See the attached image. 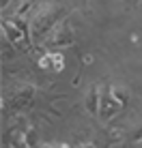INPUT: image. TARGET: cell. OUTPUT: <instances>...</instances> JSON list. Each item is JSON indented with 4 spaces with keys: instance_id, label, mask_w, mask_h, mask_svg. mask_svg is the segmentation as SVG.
<instances>
[{
    "instance_id": "7",
    "label": "cell",
    "mask_w": 142,
    "mask_h": 148,
    "mask_svg": "<svg viewBox=\"0 0 142 148\" xmlns=\"http://www.w3.org/2000/svg\"><path fill=\"white\" fill-rule=\"evenodd\" d=\"M37 131L34 129H26V133H24V146H37Z\"/></svg>"
},
{
    "instance_id": "2",
    "label": "cell",
    "mask_w": 142,
    "mask_h": 148,
    "mask_svg": "<svg viewBox=\"0 0 142 148\" xmlns=\"http://www.w3.org/2000/svg\"><path fill=\"white\" fill-rule=\"evenodd\" d=\"M75 41V30L69 22H60L52 28V34L48 39V45L52 47H67Z\"/></svg>"
},
{
    "instance_id": "4",
    "label": "cell",
    "mask_w": 142,
    "mask_h": 148,
    "mask_svg": "<svg viewBox=\"0 0 142 148\" xmlns=\"http://www.w3.org/2000/svg\"><path fill=\"white\" fill-rule=\"evenodd\" d=\"M2 30H4L7 41L11 45H15V47H19V43L26 39V30H24V26L17 24V22H9V19H4V22H2Z\"/></svg>"
},
{
    "instance_id": "10",
    "label": "cell",
    "mask_w": 142,
    "mask_h": 148,
    "mask_svg": "<svg viewBox=\"0 0 142 148\" xmlns=\"http://www.w3.org/2000/svg\"><path fill=\"white\" fill-rule=\"evenodd\" d=\"M30 2H32V0H19V7H17V13L22 15V13H26V9L30 7Z\"/></svg>"
},
{
    "instance_id": "1",
    "label": "cell",
    "mask_w": 142,
    "mask_h": 148,
    "mask_svg": "<svg viewBox=\"0 0 142 148\" xmlns=\"http://www.w3.org/2000/svg\"><path fill=\"white\" fill-rule=\"evenodd\" d=\"M63 13H65V9L60 7V4H43V7H39V11L30 17L32 37L37 41H41L45 34L58 24V19L63 17Z\"/></svg>"
},
{
    "instance_id": "9",
    "label": "cell",
    "mask_w": 142,
    "mask_h": 148,
    "mask_svg": "<svg viewBox=\"0 0 142 148\" xmlns=\"http://www.w3.org/2000/svg\"><path fill=\"white\" fill-rule=\"evenodd\" d=\"M39 67L41 69H52V54H45L41 60H39Z\"/></svg>"
},
{
    "instance_id": "6",
    "label": "cell",
    "mask_w": 142,
    "mask_h": 148,
    "mask_svg": "<svg viewBox=\"0 0 142 148\" xmlns=\"http://www.w3.org/2000/svg\"><path fill=\"white\" fill-rule=\"evenodd\" d=\"M108 95H110V99H112L119 108H123V105L127 103V90H125V86H110Z\"/></svg>"
},
{
    "instance_id": "3",
    "label": "cell",
    "mask_w": 142,
    "mask_h": 148,
    "mask_svg": "<svg viewBox=\"0 0 142 148\" xmlns=\"http://www.w3.org/2000/svg\"><path fill=\"white\" fill-rule=\"evenodd\" d=\"M32 99H34V88L28 84H19L9 92V103H11L13 110H26L32 105Z\"/></svg>"
},
{
    "instance_id": "5",
    "label": "cell",
    "mask_w": 142,
    "mask_h": 148,
    "mask_svg": "<svg viewBox=\"0 0 142 148\" xmlns=\"http://www.w3.org/2000/svg\"><path fill=\"white\" fill-rule=\"evenodd\" d=\"M99 105H101V92H99L97 86H95V88H90L88 97H86V110H88L93 116H97L99 114Z\"/></svg>"
},
{
    "instance_id": "11",
    "label": "cell",
    "mask_w": 142,
    "mask_h": 148,
    "mask_svg": "<svg viewBox=\"0 0 142 148\" xmlns=\"http://www.w3.org/2000/svg\"><path fill=\"white\" fill-rule=\"evenodd\" d=\"M9 2H11V0H0V7L7 9V7H9Z\"/></svg>"
},
{
    "instance_id": "12",
    "label": "cell",
    "mask_w": 142,
    "mask_h": 148,
    "mask_svg": "<svg viewBox=\"0 0 142 148\" xmlns=\"http://www.w3.org/2000/svg\"><path fill=\"white\" fill-rule=\"evenodd\" d=\"M140 144H142V142H140Z\"/></svg>"
},
{
    "instance_id": "8",
    "label": "cell",
    "mask_w": 142,
    "mask_h": 148,
    "mask_svg": "<svg viewBox=\"0 0 142 148\" xmlns=\"http://www.w3.org/2000/svg\"><path fill=\"white\" fill-rule=\"evenodd\" d=\"M52 69L54 71H63L65 69V56L63 54H52Z\"/></svg>"
}]
</instances>
